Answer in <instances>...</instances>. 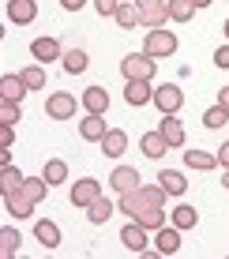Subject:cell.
Wrapping results in <instances>:
<instances>
[{"instance_id":"6da1fadb","label":"cell","mask_w":229,"mask_h":259,"mask_svg":"<svg viewBox=\"0 0 229 259\" xmlns=\"http://www.w3.org/2000/svg\"><path fill=\"white\" fill-rule=\"evenodd\" d=\"M143 53L147 57H173V53H177V34L173 30H162V26H158V30H147V41H143Z\"/></svg>"},{"instance_id":"7a4b0ae2","label":"cell","mask_w":229,"mask_h":259,"mask_svg":"<svg viewBox=\"0 0 229 259\" xmlns=\"http://www.w3.org/2000/svg\"><path fill=\"white\" fill-rule=\"evenodd\" d=\"M120 71H124V79H154V57H147V53H128V57L120 60Z\"/></svg>"},{"instance_id":"3957f363","label":"cell","mask_w":229,"mask_h":259,"mask_svg":"<svg viewBox=\"0 0 229 259\" xmlns=\"http://www.w3.org/2000/svg\"><path fill=\"white\" fill-rule=\"evenodd\" d=\"M45 113L53 120H72L75 117V98L68 94V91H53L45 98Z\"/></svg>"},{"instance_id":"277c9868","label":"cell","mask_w":229,"mask_h":259,"mask_svg":"<svg viewBox=\"0 0 229 259\" xmlns=\"http://www.w3.org/2000/svg\"><path fill=\"white\" fill-rule=\"evenodd\" d=\"M154 105H158V113H180V105H184V91H180L177 83L158 87V91H154Z\"/></svg>"},{"instance_id":"5b68a950","label":"cell","mask_w":229,"mask_h":259,"mask_svg":"<svg viewBox=\"0 0 229 259\" xmlns=\"http://www.w3.org/2000/svg\"><path fill=\"white\" fill-rule=\"evenodd\" d=\"M124 102L131 105V109H139V105L154 102V87H151V79H128V87H124Z\"/></svg>"},{"instance_id":"8992f818","label":"cell","mask_w":229,"mask_h":259,"mask_svg":"<svg viewBox=\"0 0 229 259\" xmlns=\"http://www.w3.org/2000/svg\"><path fill=\"white\" fill-rule=\"evenodd\" d=\"M154 248H158V255H177L180 252V229L173 226H162V229H154Z\"/></svg>"},{"instance_id":"52a82bcc","label":"cell","mask_w":229,"mask_h":259,"mask_svg":"<svg viewBox=\"0 0 229 259\" xmlns=\"http://www.w3.org/2000/svg\"><path fill=\"white\" fill-rule=\"evenodd\" d=\"M98 195H102V184L94 181V177H83V181H75V188H72V207H90Z\"/></svg>"},{"instance_id":"ba28073f","label":"cell","mask_w":229,"mask_h":259,"mask_svg":"<svg viewBox=\"0 0 229 259\" xmlns=\"http://www.w3.org/2000/svg\"><path fill=\"white\" fill-rule=\"evenodd\" d=\"M8 19L15 26H26L38 19V0H8Z\"/></svg>"},{"instance_id":"9c48e42d","label":"cell","mask_w":229,"mask_h":259,"mask_svg":"<svg viewBox=\"0 0 229 259\" xmlns=\"http://www.w3.org/2000/svg\"><path fill=\"white\" fill-rule=\"evenodd\" d=\"M109 184H113L120 195H124V192H135V188H139V169H135V165H117V169L109 173Z\"/></svg>"},{"instance_id":"30bf717a","label":"cell","mask_w":229,"mask_h":259,"mask_svg":"<svg viewBox=\"0 0 229 259\" xmlns=\"http://www.w3.org/2000/svg\"><path fill=\"white\" fill-rule=\"evenodd\" d=\"M147 233H151V229H147V226H139V222L131 218L128 226L120 229V240H124V248H128V252H147Z\"/></svg>"},{"instance_id":"8fae6325","label":"cell","mask_w":229,"mask_h":259,"mask_svg":"<svg viewBox=\"0 0 229 259\" xmlns=\"http://www.w3.org/2000/svg\"><path fill=\"white\" fill-rule=\"evenodd\" d=\"M105 132H109V128H105V117H102V113H86V117L79 120V136H83L86 143H102Z\"/></svg>"},{"instance_id":"7c38bea8","label":"cell","mask_w":229,"mask_h":259,"mask_svg":"<svg viewBox=\"0 0 229 259\" xmlns=\"http://www.w3.org/2000/svg\"><path fill=\"white\" fill-rule=\"evenodd\" d=\"M4 207H8V214H15V218H30L34 214V199L23 188H15V192H4Z\"/></svg>"},{"instance_id":"4fadbf2b","label":"cell","mask_w":229,"mask_h":259,"mask_svg":"<svg viewBox=\"0 0 229 259\" xmlns=\"http://www.w3.org/2000/svg\"><path fill=\"white\" fill-rule=\"evenodd\" d=\"M79 105H83L86 113H102L105 117V109H109V91H105V87H86L83 98H79Z\"/></svg>"},{"instance_id":"5bb4252c","label":"cell","mask_w":229,"mask_h":259,"mask_svg":"<svg viewBox=\"0 0 229 259\" xmlns=\"http://www.w3.org/2000/svg\"><path fill=\"white\" fill-rule=\"evenodd\" d=\"M169 23V4H147L139 8V26H151V30H158V26Z\"/></svg>"},{"instance_id":"9a60e30c","label":"cell","mask_w":229,"mask_h":259,"mask_svg":"<svg viewBox=\"0 0 229 259\" xmlns=\"http://www.w3.org/2000/svg\"><path fill=\"white\" fill-rule=\"evenodd\" d=\"M158 132L165 136V143H169V147H184V124L177 120V113H162Z\"/></svg>"},{"instance_id":"2e32d148","label":"cell","mask_w":229,"mask_h":259,"mask_svg":"<svg viewBox=\"0 0 229 259\" xmlns=\"http://www.w3.org/2000/svg\"><path fill=\"white\" fill-rule=\"evenodd\" d=\"M124 150H128V132L109 128V132H105V139H102V154L105 158H120Z\"/></svg>"},{"instance_id":"e0dca14e","label":"cell","mask_w":229,"mask_h":259,"mask_svg":"<svg viewBox=\"0 0 229 259\" xmlns=\"http://www.w3.org/2000/svg\"><path fill=\"white\" fill-rule=\"evenodd\" d=\"M30 57L45 64V60H60L64 53H60V41L57 38H38V41H30Z\"/></svg>"},{"instance_id":"ac0fdd59","label":"cell","mask_w":229,"mask_h":259,"mask_svg":"<svg viewBox=\"0 0 229 259\" xmlns=\"http://www.w3.org/2000/svg\"><path fill=\"white\" fill-rule=\"evenodd\" d=\"M169 222L180 229V233H184V229H196V226H199V210H196V207H188V203H180V207H173V210H169Z\"/></svg>"},{"instance_id":"d6986e66","label":"cell","mask_w":229,"mask_h":259,"mask_svg":"<svg viewBox=\"0 0 229 259\" xmlns=\"http://www.w3.org/2000/svg\"><path fill=\"white\" fill-rule=\"evenodd\" d=\"M117 26L120 30H135V23H139V4L135 0H120V8H117Z\"/></svg>"},{"instance_id":"ffe728a7","label":"cell","mask_w":229,"mask_h":259,"mask_svg":"<svg viewBox=\"0 0 229 259\" xmlns=\"http://www.w3.org/2000/svg\"><path fill=\"white\" fill-rule=\"evenodd\" d=\"M0 98H4V102H23L26 98V83L19 75H4L0 79Z\"/></svg>"},{"instance_id":"44dd1931","label":"cell","mask_w":229,"mask_h":259,"mask_svg":"<svg viewBox=\"0 0 229 259\" xmlns=\"http://www.w3.org/2000/svg\"><path fill=\"white\" fill-rule=\"evenodd\" d=\"M139 150H143L147 158H162L165 150H169V143H165V136H162V132H147V136L139 139Z\"/></svg>"},{"instance_id":"7402d4cb","label":"cell","mask_w":229,"mask_h":259,"mask_svg":"<svg viewBox=\"0 0 229 259\" xmlns=\"http://www.w3.org/2000/svg\"><path fill=\"white\" fill-rule=\"evenodd\" d=\"M34 237L41 240V248H57L60 244V226H57V222H49V218H41L38 226H34Z\"/></svg>"},{"instance_id":"603a6c76","label":"cell","mask_w":229,"mask_h":259,"mask_svg":"<svg viewBox=\"0 0 229 259\" xmlns=\"http://www.w3.org/2000/svg\"><path fill=\"white\" fill-rule=\"evenodd\" d=\"M158 184H162L169 195H184V192H188V181H184L177 169H162V173H158Z\"/></svg>"},{"instance_id":"cb8c5ba5","label":"cell","mask_w":229,"mask_h":259,"mask_svg":"<svg viewBox=\"0 0 229 259\" xmlns=\"http://www.w3.org/2000/svg\"><path fill=\"white\" fill-rule=\"evenodd\" d=\"M184 165H188V169H199V173H207V169L218 165V154H207V150H184Z\"/></svg>"},{"instance_id":"d4e9b609","label":"cell","mask_w":229,"mask_h":259,"mask_svg":"<svg viewBox=\"0 0 229 259\" xmlns=\"http://www.w3.org/2000/svg\"><path fill=\"white\" fill-rule=\"evenodd\" d=\"M86 218H90L94 226H105V222L113 218V203L105 199V195H98V199H94L90 207H86Z\"/></svg>"},{"instance_id":"484cf974","label":"cell","mask_w":229,"mask_h":259,"mask_svg":"<svg viewBox=\"0 0 229 259\" xmlns=\"http://www.w3.org/2000/svg\"><path fill=\"white\" fill-rule=\"evenodd\" d=\"M135 222H139V226H147V229L154 233V229L165 226V207H143V210L135 214Z\"/></svg>"},{"instance_id":"4316f807","label":"cell","mask_w":229,"mask_h":259,"mask_svg":"<svg viewBox=\"0 0 229 259\" xmlns=\"http://www.w3.org/2000/svg\"><path fill=\"white\" fill-rule=\"evenodd\" d=\"M41 177L49 181V188H53V184H64V181H68V162H60V158H49L45 169H41Z\"/></svg>"},{"instance_id":"83f0119b","label":"cell","mask_w":229,"mask_h":259,"mask_svg":"<svg viewBox=\"0 0 229 259\" xmlns=\"http://www.w3.org/2000/svg\"><path fill=\"white\" fill-rule=\"evenodd\" d=\"M19 79L26 83V91H45V68H41V64L23 68V71H19Z\"/></svg>"},{"instance_id":"f1b7e54d","label":"cell","mask_w":229,"mask_h":259,"mask_svg":"<svg viewBox=\"0 0 229 259\" xmlns=\"http://www.w3.org/2000/svg\"><path fill=\"white\" fill-rule=\"evenodd\" d=\"M19 244H23L19 229H0V255L4 259H12L15 252H19Z\"/></svg>"},{"instance_id":"f546056e","label":"cell","mask_w":229,"mask_h":259,"mask_svg":"<svg viewBox=\"0 0 229 259\" xmlns=\"http://www.w3.org/2000/svg\"><path fill=\"white\" fill-rule=\"evenodd\" d=\"M60 60H64V71H68V75H79V71H86V53H83V49H68Z\"/></svg>"},{"instance_id":"4dcf8cb0","label":"cell","mask_w":229,"mask_h":259,"mask_svg":"<svg viewBox=\"0 0 229 259\" xmlns=\"http://www.w3.org/2000/svg\"><path fill=\"white\" fill-rule=\"evenodd\" d=\"M196 15V4L192 0H169V19L173 23H188Z\"/></svg>"},{"instance_id":"1f68e13d","label":"cell","mask_w":229,"mask_h":259,"mask_svg":"<svg viewBox=\"0 0 229 259\" xmlns=\"http://www.w3.org/2000/svg\"><path fill=\"white\" fill-rule=\"evenodd\" d=\"M23 181H26V177H23L15 165H4V173H0V192H15V188H23Z\"/></svg>"},{"instance_id":"d6a6232c","label":"cell","mask_w":229,"mask_h":259,"mask_svg":"<svg viewBox=\"0 0 229 259\" xmlns=\"http://www.w3.org/2000/svg\"><path fill=\"white\" fill-rule=\"evenodd\" d=\"M45 188H49V181H45V177H26V181H23V192L30 195L34 203H41V199H45Z\"/></svg>"},{"instance_id":"836d02e7","label":"cell","mask_w":229,"mask_h":259,"mask_svg":"<svg viewBox=\"0 0 229 259\" xmlns=\"http://www.w3.org/2000/svg\"><path fill=\"white\" fill-rule=\"evenodd\" d=\"M225 120H229V113L222 109V105H210V109L203 113V124H207V128H222Z\"/></svg>"},{"instance_id":"e575fe53","label":"cell","mask_w":229,"mask_h":259,"mask_svg":"<svg viewBox=\"0 0 229 259\" xmlns=\"http://www.w3.org/2000/svg\"><path fill=\"white\" fill-rule=\"evenodd\" d=\"M19 120V102H4L0 98V124H15Z\"/></svg>"},{"instance_id":"d590c367","label":"cell","mask_w":229,"mask_h":259,"mask_svg":"<svg viewBox=\"0 0 229 259\" xmlns=\"http://www.w3.org/2000/svg\"><path fill=\"white\" fill-rule=\"evenodd\" d=\"M15 143V124H0V150H12Z\"/></svg>"},{"instance_id":"8d00e7d4","label":"cell","mask_w":229,"mask_h":259,"mask_svg":"<svg viewBox=\"0 0 229 259\" xmlns=\"http://www.w3.org/2000/svg\"><path fill=\"white\" fill-rule=\"evenodd\" d=\"M94 8H98V15L105 19V15H117V8H120V0H94Z\"/></svg>"},{"instance_id":"74e56055","label":"cell","mask_w":229,"mask_h":259,"mask_svg":"<svg viewBox=\"0 0 229 259\" xmlns=\"http://www.w3.org/2000/svg\"><path fill=\"white\" fill-rule=\"evenodd\" d=\"M214 64L218 68H229V46H222V49L214 53Z\"/></svg>"},{"instance_id":"f35d334b","label":"cell","mask_w":229,"mask_h":259,"mask_svg":"<svg viewBox=\"0 0 229 259\" xmlns=\"http://www.w3.org/2000/svg\"><path fill=\"white\" fill-rule=\"evenodd\" d=\"M218 165H222V169L229 165V139L222 143V147H218Z\"/></svg>"},{"instance_id":"ab89813d","label":"cell","mask_w":229,"mask_h":259,"mask_svg":"<svg viewBox=\"0 0 229 259\" xmlns=\"http://www.w3.org/2000/svg\"><path fill=\"white\" fill-rule=\"evenodd\" d=\"M83 4H86V0H60V8H64V12H79Z\"/></svg>"},{"instance_id":"60d3db41","label":"cell","mask_w":229,"mask_h":259,"mask_svg":"<svg viewBox=\"0 0 229 259\" xmlns=\"http://www.w3.org/2000/svg\"><path fill=\"white\" fill-rule=\"evenodd\" d=\"M218 105L229 113V87H222V91H218Z\"/></svg>"},{"instance_id":"b9f144b4","label":"cell","mask_w":229,"mask_h":259,"mask_svg":"<svg viewBox=\"0 0 229 259\" xmlns=\"http://www.w3.org/2000/svg\"><path fill=\"white\" fill-rule=\"evenodd\" d=\"M139 8H147V4H169V0H135Z\"/></svg>"},{"instance_id":"7bdbcfd3","label":"cell","mask_w":229,"mask_h":259,"mask_svg":"<svg viewBox=\"0 0 229 259\" xmlns=\"http://www.w3.org/2000/svg\"><path fill=\"white\" fill-rule=\"evenodd\" d=\"M192 4H196V8H207V4H214V0H192Z\"/></svg>"},{"instance_id":"ee69618b","label":"cell","mask_w":229,"mask_h":259,"mask_svg":"<svg viewBox=\"0 0 229 259\" xmlns=\"http://www.w3.org/2000/svg\"><path fill=\"white\" fill-rule=\"evenodd\" d=\"M222 184H225V192H229V165H225V181H222Z\"/></svg>"},{"instance_id":"f6af8a7d","label":"cell","mask_w":229,"mask_h":259,"mask_svg":"<svg viewBox=\"0 0 229 259\" xmlns=\"http://www.w3.org/2000/svg\"><path fill=\"white\" fill-rule=\"evenodd\" d=\"M225 38H229V19H225Z\"/></svg>"}]
</instances>
